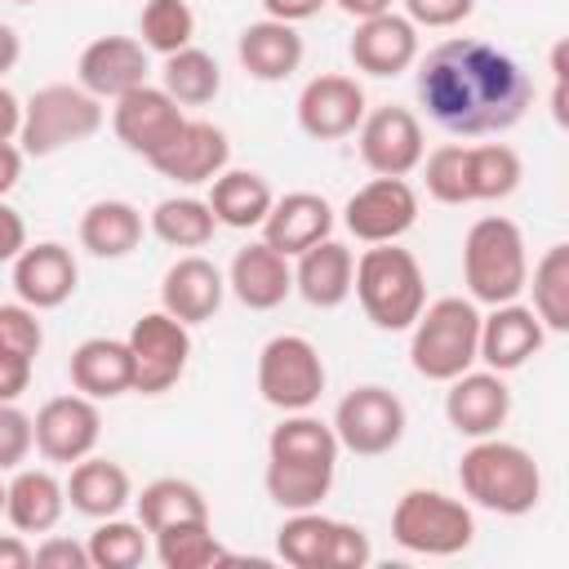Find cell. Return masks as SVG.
I'll list each match as a JSON object with an SVG mask.
<instances>
[{
	"label": "cell",
	"mask_w": 569,
	"mask_h": 569,
	"mask_svg": "<svg viewBox=\"0 0 569 569\" xmlns=\"http://www.w3.org/2000/svg\"><path fill=\"white\" fill-rule=\"evenodd\" d=\"M391 538L413 556H458L476 542V516L440 489H405L391 507Z\"/></svg>",
	"instance_id": "6"
},
{
	"label": "cell",
	"mask_w": 569,
	"mask_h": 569,
	"mask_svg": "<svg viewBox=\"0 0 569 569\" xmlns=\"http://www.w3.org/2000/svg\"><path fill=\"white\" fill-rule=\"evenodd\" d=\"M129 356H133V391L138 396H164L178 387L191 360V329L173 320L169 311H147L129 329Z\"/></svg>",
	"instance_id": "10"
},
{
	"label": "cell",
	"mask_w": 569,
	"mask_h": 569,
	"mask_svg": "<svg viewBox=\"0 0 569 569\" xmlns=\"http://www.w3.org/2000/svg\"><path fill=\"white\" fill-rule=\"evenodd\" d=\"M13 4H36V0H13Z\"/></svg>",
	"instance_id": "58"
},
{
	"label": "cell",
	"mask_w": 569,
	"mask_h": 569,
	"mask_svg": "<svg viewBox=\"0 0 569 569\" xmlns=\"http://www.w3.org/2000/svg\"><path fill=\"white\" fill-rule=\"evenodd\" d=\"M298 129L316 142H338V138H351L369 111L365 102V89L351 80V76H338V71H325L316 80L302 84L298 93Z\"/></svg>",
	"instance_id": "15"
},
{
	"label": "cell",
	"mask_w": 569,
	"mask_h": 569,
	"mask_svg": "<svg viewBox=\"0 0 569 569\" xmlns=\"http://www.w3.org/2000/svg\"><path fill=\"white\" fill-rule=\"evenodd\" d=\"M525 289H533V316L542 320L547 333H569V244H551L542 249V258L533 262V276L525 280Z\"/></svg>",
	"instance_id": "38"
},
{
	"label": "cell",
	"mask_w": 569,
	"mask_h": 569,
	"mask_svg": "<svg viewBox=\"0 0 569 569\" xmlns=\"http://www.w3.org/2000/svg\"><path fill=\"white\" fill-rule=\"evenodd\" d=\"M138 507V525L147 533H160L169 525H191V520H209V502L204 493L182 480V476H160L151 485H142V493L133 498Z\"/></svg>",
	"instance_id": "34"
},
{
	"label": "cell",
	"mask_w": 569,
	"mask_h": 569,
	"mask_svg": "<svg viewBox=\"0 0 569 569\" xmlns=\"http://www.w3.org/2000/svg\"><path fill=\"white\" fill-rule=\"evenodd\" d=\"M356 142H360V160L378 178H409L427 156V138H422L418 116L409 107H396V102L365 111Z\"/></svg>",
	"instance_id": "11"
},
{
	"label": "cell",
	"mask_w": 569,
	"mask_h": 569,
	"mask_svg": "<svg viewBox=\"0 0 569 569\" xmlns=\"http://www.w3.org/2000/svg\"><path fill=\"white\" fill-rule=\"evenodd\" d=\"M160 89L178 102V107H209L218 93H222V67L213 53L187 44L178 53L164 58L160 67Z\"/></svg>",
	"instance_id": "36"
},
{
	"label": "cell",
	"mask_w": 569,
	"mask_h": 569,
	"mask_svg": "<svg viewBox=\"0 0 569 569\" xmlns=\"http://www.w3.org/2000/svg\"><path fill=\"white\" fill-rule=\"evenodd\" d=\"M325 236H333V204L316 191H289V196L271 200V209L262 218V240L271 249H280L284 258H298L302 249L320 244Z\"/></svg>",
	"instance_id": "24"
},
{
	"label": "cell",
	"mask_w": 569,
	"mask_h": 569,
	"mask_svg": "<svg viewBox=\"0 0 569 569\" xmlns=\"http://www.w3.org/2000/svg\"><path fill=\"white\" fill-rule=\"evenodd\" d=\"M147 227L169 249H204L213 240V231H218V218H213L209 200H200V196H164L151 209Z\"/></svg>",
	"instance_id": "37"
},
{
	"label": "cell",
	"mask_w": 569,
	"mask_h": 569,
	"mask_svg": "<svg viewBox=\"0 0 569 569\" xmlns=\"http://www.w3.org/2000/svg\"><path fill=\"white\" fill-rule=\"evenodd\" d=\"M36 565H44V569H93V565H89V547L62 538V533H49V538L36 547Z\"/></svg>",
	"instance_id": "48"
},
{
	"label": "cell",
	"mask_w": 569,
	"mask_h": 569,
	"mask_svg": "<svg viewBox=\"0 0 569 569\" xmlns=\"http://www.w3.org/2000/svg\"><path fill=\"white\" fill-rule=\"evenodd\" d=\"M31 431H36V449L44 462H80L98 449V436H102V413H98V400L71 391V396H53L36 409L31 418Z\"/></svg>",
	"instance_id": "13"
},
{
	"label": "cell",
	"mask_w": 569,
	"mask_h": 569,
	"mask_svg": "<svg viewBox=\"0 0 569 569\" xmlns=\"http://www.w3.org/2000/svg\"><path fill=\"white\" fill-rule=\"evenodd\" d=\"M18 129H22V102L13 89L0 84V142H18Z\"/></svg>",
	"instance_id": "53"
},
{
	"label": "cell",
	"mask_w": 569,
	"mask_h": 569,
	"mask_svg": "<svg viewBox=\"0 0 569 569\" xmlns=\"http://www.w3.org/2000/svg\"><path fill=\"white\" fill-rule=\"evenodd\" d=\"M227 160H231L227 133H222L213 120H191V116H187L182 133H178L160 156H151L147 164H151L160 178H169V182L200 187V182H213V178L227 169Z\"/></svg>",
	"instance_id": "21"
},
{
	"label": "cell",
	"mask_w": 569,
	"mask_h": 569,
	"mask_svg": "<svg viewBox=\"0 0 569 569\" xmlns=\"http://www.w3.org/2000/svg\"><path fill=\"white\" fill-rule=\"evenodd\" d=\"M147 49L138 36H98L80 49V62H76V84L84 93H93L98 102H116L120 93L147 84Z\"/></svg>",
	"instance_id": "17"
},
{
	"label": "cell",
	"mask_w": 569,
	"mask_h": 569,
	"mask_svg": "<svg viewBox=\"0 0 569 569\" xmlns=\"http://www.w3.org/2000/svg\"><path fill=\"white\" fill-rule=\"evenodd\" d=\"M182 124H187V111H182L160 84H138V89L120 93L116 107H111V129H116V138H120L133 156H142V160L160 156V151L182 133Z\"/></svg>",
	"instance_id": "14"
},
{
	"label": "cell",
	"mask_w": 569,
	"mask_h": 569,
	"mask_svg": "<svg viewBox=\"0 0 569 569\" xmlns=\"http://www.w3.org/2000/svg\"><path fill=\"white\" fill-rule=\"evenodd\" d=\"M418 222V191L405 178H369L342 204V227L360 244H391Z\"/></svg>",
	"instance_id": "12"
},
{
	"label": "cell",
	"mask_w": 569,
	"mask_h": 569,
	"mask_svg": "<svg viewBox=\"0 0 569 569\" xmlns=\"http://www.w3.org/2000/svg\"><path fill=\"white\" fill-rule=\"evenodd\" d=\"M351 276H356V253L325 236L320 244L302 249L298 262H293V293L307 302V307H320V311H333L351 298Z\"/></svg>",
	"instance_id": "25"
},
{
	"label": "cell",
	"mask_w": 569,
	"mask_h": 569,
	"mask_svg": "<svg viewBox=\"0 0 569 569\" xmlns=\"http://www.w3.org/2000/svg\"><path fill=\"white\" fill-rule=\"evenodd\" d=\"M525 280H529V253L520 227L502 213L476 218L462 236V284L471 302L485 307L516 302L525 293Z\"/></svg>",
	"instance_id": "4"
},
{
	"label": "cell",
	"mask_w": 569,
	"mask_h": 569,
	"mask_svg": "<svg viewBox=\"0 0 569 569\" xmlns=\"http://www.w3.org/2000/svg\"><path fill=\"white\" fill-rule=\"evenodd\" d=\"M151 538H156V560H160L164 569H209V565L227 560V551H222V542L213 538L209 520L169 525V529H160V533H151Z\"/></svg>",
	"instance_id": "42"
},
{
	"label": "cell",
	"mask_w": 569,
	"mask_h": 569,
	"mask_svg": "<svg viewBox=\"0 0 569 569\" xmlns=\"http://www.w3.org/2000/svg\"><path fill=\"white\" fill-rule=\"evenodd\" d=\"M67 511V485L49 467H18L4 485V516L18 533H49Z\"/></svg>",
	"instance_id": "27"
},
{
	"label": "cell",
	"mask_w": 569,
	"mask_h": 569,
	"mask_svg": "<svg viewBox=\"0 0 569 569\" xmlns=\"http://www.w3.org/2000/svg\"><path fill=\"white\" fill-rule=\"evenodd\" d=\"M333 4H338L347 18H356V22H360V18H373V13H387V9H391V0H333Z\"/></svg>",
	"instance_id": "56"
},
{
	"label": "cell",
	"mask_w": 569,
	"mask_h": 569,
	"mask_svg": "<svg viewBox=\"0 0 569 569\" xmlns=\"http://www.w3.org/2000/svg\"><path fill=\"white\" fill-rule=\"evenodd\" d=\"M142 244V213L129 200H93L80 213V249L93 258H129Z\"/></svg>",
	"instance_id": "32"
},
{
	"label": "cell",
	"mask_w": 569,
	"mask_h": 569,
	"mask_svg": "<svg viewBox=\"0 0 569 569\" xmlns=\"http://www.w3.org/2000/svg\"><path fill=\"white\" fill-rule=\"evenodd\" d=\"M542 342H547V329L533 316V307L498 302V307H489V316H480L476 360H485V369H493V373H511V369L529 365L542 351Z\"/></svg>",
	"instance_id": "19"
},
{
	"label": "cell",
	"mask_w": 569,
	"mask_h": 569,
	"mask_svg": "<svg viewBox=\"0 0 569 569\" xmlns=\"http://www.w3.org/2000/svg\"><path fill=\"white\" fill-rule=\"evenodd\" d=\"M36 565V547H27L22 533H0V569H27Z\"/></svg>",
	"instance_id": "52"
},
{
	"label": "cell",
	"mask_w": 569,
	"mask_h": 569,
	"mask_svg": "<svg viewBox=\"0 0 569 569\" xmlns=\"http://www.w3.org/2000/svg\"><path fill=\"white\" fill-rule=\"evenodd\" d=\"M338 453H342V445H338L333 427L320 422V418H311L307 409L284 413V418L271 427V436H267V458H276V462L338 467Z\"/></svg>",
	"instance_id": "33"
},
{
	"label": "cell",
	"mask_w": 569,
	"mask_h": 569,
	"mask_svg": "<svg viewBox=\"0 0 569 569\" xmlns=\"http://www.w3.org/2000/svg\"><path fill=\"white\" fill-rule=\"evenodd\" d=\"M351 293L360 298V311L387 329V333H400L418 320V311L427 307V280H422V267L409 249H400L396 240L391 244H369L360 258H356V276H351Z\"/></svg>",
	"instance_id": "3"
},
{
	"label": "cell",
	"mask_w": 569,
	"mask_h": 569,
	"mask_svg": "<svg viewBox=\"0 0 569 569\" xmlns=\"http://www.w3.org/2000/svg\"><path fill=\"white\" fill-rule=\"evenodd\" d=\"M418 102L453 138H489L520 124L533 102L525 67L476 36H449L418 58Z\"/></svg>",
	"instance_id": "1"
},
{
	"label": "cell",
	"mask_w": 569,
	"mask_h": 569,
	"mask_svg": "<svg viewBox=\"0 0 569 569\" xmlns=\"http://www.w3.org/2000/svg\"><path fill=\"white\" fill-rule=\"evenodd\" d=\"M333 516H320V507L311 511H289L284 525L276 529V556L293 569H329L333 565Z\"/></svg>",
	"instance_id": "35"
},
{
	"label": "cell",
	"mask_w": 569,
	"mask_h": 569,
	"mask_svg": "<svg viewBox=\"0 0 569 569\" xmlns=\"http://www.w3.org/2000/svg\"><path fill=\"white\" fill-rule=\"evenodd\" d=\"M422 182L427 196L440 204H471V182H467V147L462 142H445L436 151L422 156Z\"/></svg>",
	"instance_id": "44"
},
{
	"label": "cell",
	"mask_w": 569,
	"mask_h": 569,
	"mask_svg": "<svg viewBox=\"0 0 569 569\" xmlns=\"http://www.w3.org/2000/svg\"><path fill=\"white\" fill-rule=\"evenodd\" d=\"M107 111L93 93H84L80 84H44L22 102V129H18V147L22 156H53L62 147H76L84 138H93L102 129Z\"/></svg>",
	"instance_id": "7"
},
{
	"label": "cell",
	"mask_w": 569,
	"mask_h": 569,
	"mask_svg": "<svg viewBox=\"0 0 569 569\" xmlns=\"http://www.w3.org/2000/svg\"><path fill=\"white\" fill-rule=\"evenodd\" d=\"M329 0H262V9H267V18H276V22H307V18H316L320 9H325Z\"/></svg>",
	"instance_id": "51"
},
{
	"label": "cell",
	"mask_w": 569,
	"mask_h": 569,
	"mask_svg": "<svg viewBox=\"0 0 569 569\" xmlns=\"http://www.w3.org/2000/svg\"><path fill=\"white\" fill-rule=\"evenodd\" d=\"M71 387L89 400H116L133 391V356L124 338H84L67 360Z\"/></svg>",
	"instance_id": "26"
},
{
	"label": "cell",
	"mask_w": 569,
	"mask_h": 569,
	"mask_svg": "<svg viewBox=\"0 0 569 569\" xmlns=\"http://www.w3.org/2000/svg\"><path fill=\"white\" fill-rule=\"evenodd\" d=\"M462 498L493 516H529L542 502V467L525 445L480 436L458 458Z\"/></svg>",
	"instance_id": "2"
},
{
	"label": "cell",
	"mask_w": 569,
	"mask_h": 569,
	"mask_svg": "<svg viewBox=\"0 0 569 569\" xmlns=\"http://www.w3.org/2000/svg\"><path fill=\"white\" fill-rule=\"evenodd\" d=\"M227 289L249 311H271L293 293V267L267 240H249L244 249H236V258L227 267Z\"/></svg>",
	"instance_id": "23"
},
{
	"label": "cell",
	"mask_w": 569,
	"mask_h": 569,
	"mask_svg": "<svg viewBox=\"0 0 569 569\" xmlns=\"http://www.w3.org/2000/svg\"><path fill=\"white\" fill-rule=\"evenodd\" d=\"M347 58L356 71H365L373 80H391L418 62V27L396 9L360 18L351 31V44H347Z\"/></svg>",
	"instance_id": "16"
},
{
	"label": "cell",
	"mask_w": 569,
	"mask_h": 569,
	"mask_svg": "<svg viewBox=\"0 0 569 569\" xmlns=\"http://www.w3.org/2000/svg\"><path fill=\"white\" fill-rule=\"evenodd\" d=\"M445 418L458 436L480 440V436H498V427L511 418V387L502 382V373L493 369H467L458 378H449L445 391Z\"/></svg>",
	"instance_id": "18"
},
{
	"label": "cell",
	"mask_w": 569,
	"mask_h": 569,
	"mask_svg": "<svg viewBox=\"0 0 569 569\" xmlns=\"http://www.w3.org/2000/svg\"><path fill=\"white\" fill-rule=\"evenodd\" d=\"M67 502H71V511H80L89 520H107V516H120L133 502V480L120 462L89 453V458L71 462Z\"/></svg>",
	"instance_id": "30"
},
{
	"label": "cell",
	"mask_w": 569,
	"mask_h": 569,
	"mask_svg": "<svg viewBox=\"0 0 569 569\" xmlns=\"http://www.w3.org/2000/svg\"><path fill=\"white\" fill-rule=\"evenodd\" d=\"M400 4H405V18L413 27H436V31L467 22L476 9V0H400Z\"/></svg>",
	"instance_id": "46"
},
{
	"label": "cell",
	"mask_w": 569,
	"mask_h": 569,
	"mask_svg": "<svg viewBox=\"0 0 569 569\" xmlns=\"http://www.w3.org/2000/svg\"><path fill=\"white\" fill-rule=\"evenodd\" d=\"M36 449L31 413L18 409V400H0V471H18Z\"/></svg>",
	"instance_id": "45"
},
{
	"label": "cell",
	"mask_w": 569,
	"mask_h": 569,
	"mask_svg": "<svg viewBox=\"0 0 569 569\" xmlns=\"http://www.w3.org/2000/svg\"><path fill=\"white\" fill-rule=\"evenodd\" d=\"M565 53H569V44H556V49H551V80H556V89H551V116H556V124H569V107H565L569 67H565Z\"/></svg>",
	"instance_id": "50"
},
{
	"label": "cell",
	"mask_w": 569,
	"mask_h": 569,
	"mask_svg": "<svg viewBox=\"0 0 569 569\" xmlns=\"http://www.w3.org/2000/svg\"><path fill=\"white\" fill-rule=\"evenodd\" d=\"M44 329L27 302H0V400H18L31 387Z\"/></svg>",
	"instance_id": "29"
},
{
	"label": "cell",
	"mask_w": 569,
	"mask_h": 569,
	"mask_svg": "<svg viewBox=\"0 0 569 569\" xmlns=\"http://www.w3.org/2000/svg\"><path fill=\"white\" fill-rule=\"evenodd\" d=\"M84 547H89V565L93 569H138L147 560V551H151L147 529L138 520H120V516L98 520Z\"/></svg>",
	"instance_id": "41"
},
{
	"label": "cell",
	"mask_w": 569,
	"mask_h": 569,
	"mask_svg": "<svg viewBox=\"0 0 569 569\" xmlns=\"http://www.w3.org/2000/svg\"><path fill=\"white\" fill-rule=\"evenodd\" d=\"M222 298H227V276L209 258H200V253L178 258L164 271V280H160V311H169L187 329L213 320L218 307H222Z\"/></svg>",
	"instance_id": "22"
},
{
	"label": "cell",
	"mask_w": 569,
	"mask_h": 569,
	"mask_svg": "<svg viewBox=\"0 0 569 569\" xmlns=\"http://www.w3.org/2000/svg\"><path fill=\"white\" fill-rule=\"evenodd\" d=\"M22 147L18 142H0V200L18 187V178H22Z\"/></svg>",
	"instance_id": "54"
},
{
	"label": "cell",
	"mask_w": 569,
	"mask_h": 569,
	"mask_svg": "<svg viewBox=\"0 0 569 569\" xmlns=\"http://www.w3.org/2000/svg\"><path fill=\"white\" fill-rule=\"evenodd\" d=\"M27 249V222L13 204L0 200V262H13Z\"/></svg>",
	"instance_id": "49"
},
{
	"label": "cell",
	"mask_w": 569,
	"mask_h": 569,
	"mask_svg": "<svg viewBox=\"0 0 569 569\" xmlns=\"http://www.w3.org/2000/svg\"><path fill=\"white\" fill-rule=\"evenodd\" d=\"M480 347V311L471 298H436L409 325V365L427 382H449L476 365Z\"/></svg>",
	"instance_id": "5"
},
{
	"label": "cell",
	"mask_w": 569,
	"mask_h": 569,
	"mask_svg": "<svg viewBox=\"0 0 569 569\" xmlns=\"http://www.w3.org/2000/svg\"><path fill=\"white\" fill-rule=\"evenodd\" d=\"M302 36L293 22H276V18H262V22H249L236 40V58L240 67L262 80V84H276V80H289L298 67H302Z\"/></svg>",
	"instance_id": "28"
},
{
	"label": "cell",
	"mask_w": 569,
	"mask_h": 569,
	"mask_svg": "<svg viewBox=\"0 0 569 569\" xmlns=\"http://www.w3.org/2000/svg\"><path fill=\"white\" fill-rule=\"evenodd\" d=\"M369 560H373L369 533H365L360 525L338 520V529H333V565H329V569H365Z\"/></svg>",
	"instance_id": "47"
},
{
	"label": "cell",
	"mask_w": 569,
	"mask_h": 569,
	"mask_svg": "<svg viewBox=\"0 0 569 569\" xmlns=\"http://www.w3.org/2000/svg\"><path fill=\"white\" fill-rule=\"evenodd\" d=\"M333 436L347 453L356 458H382L391 453L400 440H405V427H409V413H405V400L378 382H365L356 391H347L333 409Z\"/></svg>",
	"instance_id": "9"
},
{
	"label": "cell",
	"mask_w": 569,
	"mask_h": 569,
	"mask_svg": "<svg viewBox=\"0 0 569 569\" xmlns=\"http://www.w3.org/2000/svg\"><path fill=\"white\" fill-rule=\"evenodd\" d=\"M271 200H276L271 182L262 173H253V169H222L209 182V209H213L218 227H236V231L262 227Z\"/></svg>",
	"instance_id": "31"
},
{
	"label": "cell",
	"mask_w": 569,
	"mask_h": 569,
	"mask_svg": "<svg viewBox=\"0 0 569 569\" xmlns=\"http://www.w3.org/2000/svg\"><path fill=\"white\" fill-rule=\"evenodd\" d=\"M191 36H196V13H191L187 0H147L142 4V13H138V40H142L147 53L169 58V53L187 49Z\"/></svg>",
	"instance_id": "43"
},
{
	"label": "cell",
	"mask_w": 569,
	"mask_h": 569,
	"mask_svg": "<svg viewBox=\"0 0 569 569\" xmlns=\"http://www.w3.org/2000/svg\"><path fill=\"white\" fill-rule=\"evenodd\" d=\"M325 391V360L316 351L311 338L302 333H276L262 342L258 351V396L280 409V413H298L311 409Z\"/></svg>",
	"instance_id": "8"
},
{
	"label": "cell",
	"mask_w": 569,
	"mask_h": 569,
	"mask_svg": "<svg viewBox=\"0 0 569 569\" xmlns=\"http://www.w3.org/2000/svg\"><path fill=\"white\" fill-rule=\"evenodd\" d=\"M525 178L520 156L507 142H480L467 147V182H471V204L476 200H507Z\"/></svg>",
	"instance_id": "40"
},
{
	"label": "cell",
	"mask_w": 569,
	"mask_h": 569,
	"mask_svg": "<svg viewBox=\"0 0 569 569\" xmlns=\"http://www.w3.org/2000/svg\"><path fill=\"white\" fill-rule=\"evenodd\" d=\"M18 58H22V36L9 22H0V80L18 67Z\"/></svg>",
	"instance_id": "55"
},
{
	"label": "cell",
	"mask_w": 569,
	"mask_h": 569,
	"mask_svg": "<svg viewBox=\"0 0 569 569\" xmlns=\"http://www.w3.org/2000/svg\"><path fill=\"white\" fill-rule=\"evenodd\" d=\"M333 471L338 467H311V462H276L267 458V471H262V485H267V498L280 507V511H311L329 498L333 489Z\"/></svg>",
	"instance_id": "39"
},
{
	"label": "cell",
	"mask_w": 569,
	"mask_h": 569,
	"mask_svg": "<svg viewBox=\"0 0 569 569\" xmlns=\"http://www.w3.org/2000/svg\"><path fill=\"white\" fill-rule=\"evenodd\" d=\"M0 516H4V480H0Z\"/></svg>",
	"instance_id": "57"
},
{
	"label": "cell",
	"mask_w": 569,
	"mask_h": 569,
	"mask_svg": "<svg viewBox=\"0 0 569 569\" xmlns=\"http://www.w3.org/2000/svg\"><path fill=\"white\" fill-rule=\"evenodd\" d=\"M80 284V267L71 258L67 244L58 240H40V244H27L18 258H13V293L18 302H27L31 311H53L62 307Z\"/></svg>",
	"instance_id": "20"
}]
</instances>
